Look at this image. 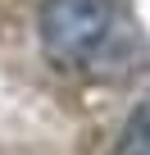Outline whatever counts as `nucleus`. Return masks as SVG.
Here are the masks:
<instances>
[{"label": "nucleus", "instance_id": "nucleus-2", "mask_svg": "<svg viewBox=\"0 0 150 155\" xmlns=\"http://www.w3.org/2000/svg\"><path fill=\"white\" fill-rule=\"evenodd\" d=\"M114 155H150V101L132 110V119L123 123V137H118Z\"/></svg>", "mask_w": 150, "mask_h": 155}, {"label": "nucleus", "instance_id": "nucleus-1", "mask_svg": "<svg viewBox=\"0 0 150 155\" xmlns=\"http://www.w3.org/2000/svg\"><path fill=\"white\" fill-rule=\"evenodd\" d=\"M114 23L109 0H46L41 9V46L59 68H78L96 59Z\"/></svg>", "mask_w": 150, "mask_h": 155}]
</instances>
